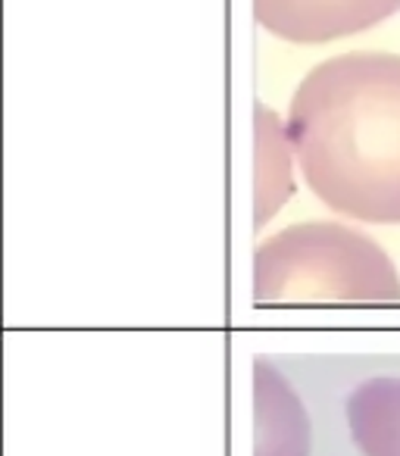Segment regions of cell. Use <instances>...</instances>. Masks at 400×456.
I'll list each match as a JSON object with an SVG mask.
<instances>
[{"label": "cell", "mask_w": 400, "mask_h": 456, "mask_svg": "<svg viewBox=\"0 0 400 456\" xmlns=\"http://www.w3.org/2000/svg\"><path fill=\"white\" fill-rule=\"evenodd\" d=\"M310 191L360 222H400V57L338 53L313 66L288 110Z\"/></svg>", "instance_id": "6da1fadb"}, {"label": "cell", "mask_w": 400, "mask_h": 456, "mask_svg": "<svg viewBox=\"0 0 400 456\" xmlns=\"http://www.w3.org/2000/svg\"><path fill=\"white\" fill-rule=\"evenodd\" d=\"M257 304H394L400 275L388 254L338 222H300L254 254Z\"/></svg>", "instance_id": "7a4b0ae2"}, {"label": "cell", "mask_w": 400, "mask_h": 456, "mask_svg": "<svg viewBox=\"0 0 400 456\" xmlns=\"http://www.w3.org/2000/svg\"><path fill=\"white\" fill-rule=\"evenodd\" d=\"M400 10V0H254V16L275 38L322 45L366 32Z\"/></svg>", "instance_id": "3957f363"}, {"label": "cell", "mask_w": 400, "mask_h": 456, "mask_svg": "<svg viewBox=\"0 0 400 456\" xmlns=\"http://www.w3.org/2000/svg\"><path fill=\"white\" fill-rule=\"evenodd\" d=\"M254 456H310V419L285 375L254 362Z\"/></svg>", "instance_id": "277c9868"}, {"label": "cell", "mask_w": 400, "mask_h": 456, "mask_svg": "<svg viewBox=\"0 0 400 456\" xmlns=\"http://www.w3.org/2000/svg\"><path fill=\"white\" fill-rule=\"evenodd\" d=\"M347 425L363 456H400V379L381 375L356 385Z\"/></svg>", "instance_id": "5b68a950"}, {"label": "cell", "mask_w": 400, "mask_h": 456, "mask_svg": "<svg viewBox=\"0 0 400 456\" xmlns=\"http://www.w3.org/2000/svg\"><path fill=\"white\" fill-rule=\"evenodd\" d=\"M288 132L279 116L257 107V225L279 213L282 200L291 194V159Z\"/></svg>", "instance_id": "8992f818"}]
</instances>
